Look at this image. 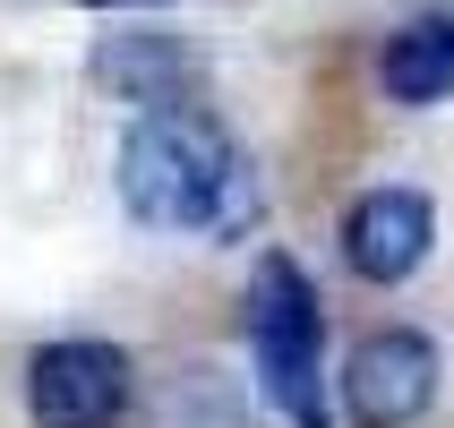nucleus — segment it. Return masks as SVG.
<instances>
[{
  "label": "nucleus",
  "mask_w": 454,
  "mask_h": 428,
  "mask_svg": "<svg viewBox=\"0 0 454 428\" xmlns=\"http://www.w3.org/2000/svg\"><path fill=\"white\" fill-rule=\"evenodd\" d=\"M334 240H343V266L360 283H411L429 266V249H437V206H429V189L386 180V189H360L343 206Z\"/></svg>",
  "instance_id": "5"
},
{
  "label": "nucleus",
  "mask_w": 454,
  "mask_h": 428,
  "mask_svg": "<svg viewBox=\"0 0 454 428\" xmlns=\"http://www.w3.org/2000/svg\"><path fill=\"white\" fill-rule=\"evenodd\" d=\"M129 352L121 343H43V352H26V420L35 428H121L129 420Z\"/></svg>",
  "instance_id": "3"
},
{
  "label": "nucleus",
  "mask_w": 454,
  "mask_h": 428,
  "mask_svg": "<svg viewBox=\"0 0 454 428\" xmlns=\"http://www.w3.org/2000/svg\"><path fill=\"white\" fill-rule=\"evenodd\" d=\"M112 189H121L129 223L146 231H206V240H240L257 223V172L231 146V128L206 103L180 112H137L112 154Z\"/></svg>",
  "instance_id": "1"
},
{
  "label": "nucleus",
  "mask_w": 454,
  "mask_h": 428,
  "mask_svg": "<svg viewBox=\"0 0 454 428\" xmlns=\"http://www.w3.org/2000/svg\"><path fill=\"white\" fill-rule=\"evenodd\" d=\"M317 352H326L317 283H309L283 249H266V257H257V275H249V360H257V394H266L292 428H326Z\"/></svg>",
  "instance_id": "2"
},
{
  "label": "nucleus",
  "mask_w": 454,
  "mask_h": 428,
  "mask_svg": "<svg viewBox=\"0 0 454 428\" xmlns=\"http://www.w3.org/2000/svg\"><path fill=\"white\" fill-rule=\"evenodd\" d=\"M378 86L403 112H429V103L454 95V18L446 9H420L378 43Z\"/></svg>",
  "instance_id": "7"
},
{
  "label": "nucleus",
  "mask_w": 454,
  "mask_h": 428,
  "mask_svg": "<svg viewBox=\"0 0 454 428\" xmlns=\"http://www.w3.org/2000/svg\"><path fill=\"white\" fill-rule=\"evenodd\" d=\"M437 377H446V360L429 334L378 326L343 352V411H352V428H411L437 403Z\"/></svg>",
  "instance_id": "4"
},
{
  "label": "nucleus",
  "mask_w": 454,
  "mask_h": 428,
  "mask_svg": "<svg viewBox=\"0 0 454 428\" xmlns=\"http://www.w3.org/2000/svg\"><path fill=\"white\" fill-rule=\"evenodd\" d=\"M86 9H154V0H86Z\"/></svg>",
  "instance_id": "8"
},
{
  "label": "nucleus",
  "mask_w": 454,
  "mask_h": 428,
  "mask_svg": "<svg viewBox=\"0 0 454 428\" xmlns=\"http://www.w3.org/2000/svg\"><path fill=\"white\" fill-rule=\"evenodd\" d=\"M86 77H95L112 103H137V112H180V103H198L206 60L180 43V35H163V26H121V35H95Z\"/></svg>",
  "instance_id": "6"
}]
</instances>
